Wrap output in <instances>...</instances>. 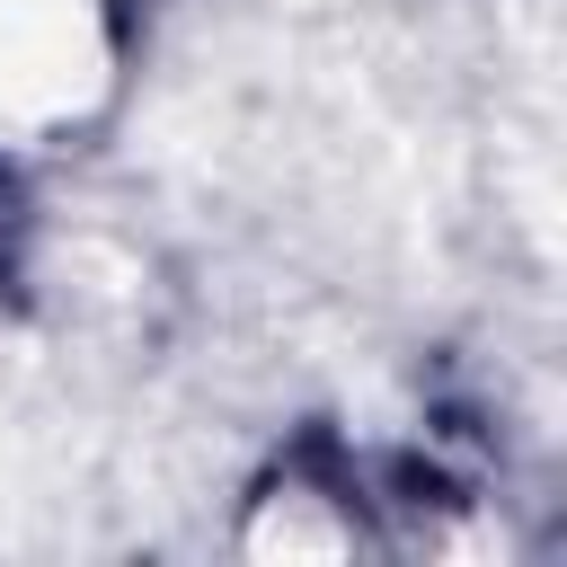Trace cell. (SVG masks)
Instances as JSON below:
<instances>
[{
	"label": "cell",
	"mask_w": 567,
	"mask_h": 567,
	"mask_svg": "<svg viewBox=\"0 0 567 567\" xmlns=\"http://www.w3.org/2000/svg\"><path fill=\"white\" fill-rule=\"evenodd\" d=\"M9 230H18V195H9V177H0V257H9Z\"/></svg>",
	"instance_id": "cell-1"
}]
</instances>
